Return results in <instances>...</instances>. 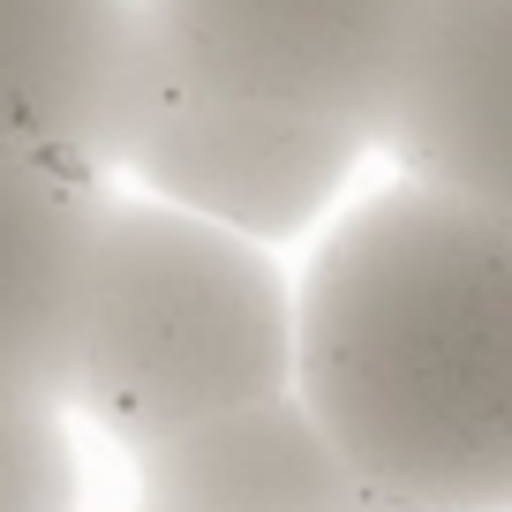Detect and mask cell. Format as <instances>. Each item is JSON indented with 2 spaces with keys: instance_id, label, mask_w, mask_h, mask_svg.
Masks as SVG:
<instances>
[{
  "instance_id": "cell-9",
  "label": "cell",
  "mask_w": 512,
  "mask_h": 512,
  "mask_svg": "<svg viewBox=\"0 0 512 512\" xmlns=\"http://www.w3.org/2000/svg\"><path fill=\"white\" fill-rule=\"evenodd\" d=\"M0 512H83L76 415L23 384H0Z\"/></svg>"
},
{
  "instance_id": "cell-8",
  "label": "cell",
  "mask_w": 512,
  "mask_h": 512,
  "mask_svg": "<svg viewBox=\"0 0 512 512\" xmlns=\"http://www.w3.org/2000/svg\"><path fill=\"white\" fill-rule=\"evenodd\" d=\"M136 505L159 512H362V482L302 400H264L128 460Z\"/></svg>"
},
{
  "instance_id": "cell-4",
  "label": "cell",
  "mask_w": 512,
  "mask_h": 512,
  "mask_svg": "<svg viewBox=\"0 0 512 512\" xmlns=\"http://www.w3.org/2000/svg\"><path fill=\"white\" fill-rule=\"evenodd\" d=\"M136 8L144 38L181 76L377 144L430 0H136Z\"/></svg>"
},
{
  "instance_id": "cell-11",
  "label": "cell",
  "mask_w": 512,
  "mask_h": 512,
  "mask_svg": "<svg viewBox=\"0 0 512 512\" xmlns=\"http://www.w3.org/2000/svg\"><path fill=\"white\" fill-rule=\"evenodd\" d=\"M362 512H392V505H362Z\"/></svg>"
},
{
  "instance_id": "cell-10",
  "label": "cell",
  "mask_w": 512,
  "mask_h": 512,
  "mask_svg": "<svg viewBox=\"0 0 512 512\" xmlns=\"http://www.w3.org/2000/svg\"><path fill=\"white\" fill-rule=\"evenodd\" d=\"M128 512H159V505H128Z\"/></svg>"
},
{
  "instance_id": "cell-2",
  "label": "cell",
  "mask_w": 512,
  "mask_h": 512,
  "mask_svg": "<svg viewBox=\"0 0 512 512\" xmlns=\"http://www.w3.org/2000/svg\"><path fill=\"white\" fill-rule=\"evenodd\" d=\"M294 392L287 256L106 189L68 415L121 460Z\"/></svg>"
},
{
  "instance_id": "cell-7",
  "label": "cell",
  "mask_w": 512,
  "mask_h": 512,
  "mask_svg": "<svg viewBox=\"0 0 512 512\" xmlns=\"http://www.w3.org/2000/svg\"><path fill=\"white\" fill-rule=\"evenodd\" d=\"M113 181L0 151V384L68 407L91 294L98 211Z\"/></svg>"
},
{
  "instance_id": "cell-6",
  "label": "cell",
  "mask_w": 512,
  "mask_h": 512,
  "mask_svg": "<svg viewBox=\"0 0 512 512\" xmlns=\"http://www.w3.org/2000/svg\"><path fill=\"white\" fill-rule=\"evenodd\" d=\"M377 151L392 174L512 219V0H430Z\"/></svg>"
},
{
  "instance_id": "cell-3",
  "label": "cell",
  "mask_w": 512,
  "mask_h": 512,
  "mask_svg": "<svg viewBox=\"0 0 512 512\" xmlns=\"http://www.w3.org/2000/svg\"><path fill=\"white\" fill-rule=\"evenodd\" d=\"M369 159H377L369 136L226 98L181 76L144 38V83H136V106L121 128L113 189H136L181 219H204L219 234L287 256L309 249L354 204V181Z\"/></svg>"
},
{
  "instance_id": "cell-1",
  "label": "cell",
  "mask_w": 512,
  "mask_h": 512,
  "mask_svg": "<svg viewBox=\"0 0 512 512\" xmlns=\"http://www.w3.org/2000/svg\"><path fill=\"white\" fill-rule=\"evenodd\" d=\"M294 400L369 505L512 512V219L354 189L294 272Z\"/></svg>"
},
{
  "instance_id": "cell-5",
  "label": "cell",
  "mask_w": 512,
  "mask_h": 512,
  "mask_svg": "<svg viewBox=\"0 0 512 512\" xmlns=\"http://www.w3.org/2000/svg\"><path fill=\"white\" fill-rule=\"evenodd\" d=\"M144 83L136 0H0V151L113 181Z\"/></svg>"
}]
</instances>
